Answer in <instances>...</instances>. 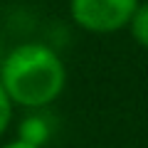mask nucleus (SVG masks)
<instances>
[{"label":"nucleus","instance_id":"nucleus-4","mask_svg":"<svg viewBox=\"0 0 148 148\" xmlns=\"http://www.w3.org/2000/svg\"><path fill=\"white\" fill-rule=\"evenodd\" d=\"M128 30H131L133 42L138 47L148 49V3H138L136 5L131 20H128Z\"/></svg>","mask_w":148,"mask_h":148},{"label":"nucleus","instance_id":"nucleus-1","mask_svg":"<svg viewBox=\"0 0 148 148\" xmlns=\"http://www.w3.org/2000/svg\"><path fill=\"white\" fill-rule=\"evenodd\" d=\"M0 84L12 106L40 111L62 96L67 67L49 45L22 42L0 59Z\"/></svg>","mask_w":148,"mask_h":148},{"label":"nucleus","instance_id":"nucleus-3","mask_svg":"<svg viewBox=\"0 0 148 148\" xmlns=\"http://www.w3.org/2000/svg\"><path fill=\"white\" fill-rule=\"evenodd\" d=\"M49 133H52L49 121L42 114H30V116H25L22 123H20V141H27V143H32V146L42 148L45 143L49 141Z\"/></svg>","mask_w":148,"mask_h":148},{"label":"nucleus","instance_id":"nucleus-6","mask_svg":"<svg viewBox=\"0 0 148 148\" xmlns=\"http://www.w3.org/2000/svg\"><path fill=\"white\" fill-rule=\"evenodd\" d=\"M0 148H40V146H32V143H27V141H20V138H15V141L5 143V146H0Z\"/></svg>","mask_w":148,"mask_h":148},{"label":"nucleus","instance_id":"nucleus-5","mask_svg":"<svg viewBox=\"0 0 148 148\" xmlns=\"http://www.w3.org/2000/svg\"><path fill=\"white\" fill-rule=\"evenodd\" d=\"M10 123H12V101H10V96L5 94L3 84H0V138H3V133L10 128Z\"/></svg>","mask_w":148,"mask_h":148},{"label":"nucleus","instance_id":"nucleus-2","mask_svg":"<svg viewBox=\"0 0 148 148\" xmlns=\"http://www.w3.org/2000/svg\"><path fill=\"white\" fill-rule=\"evenodd\" d=\"M141 0H69L74 25L94 35H114L128 27L133 10Z\"/></svg>","mask_w":148,"mask_h":148}]
</instances>
